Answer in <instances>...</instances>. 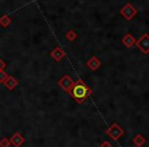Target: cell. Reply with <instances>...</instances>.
Returning <instances> with one entry per match:
<instances>
[{
	"mask_svg": "<svg viewBox=\"0 0 149 147\" xmlns=\"http://www.w3.org/2000/svg\"><path fill=\"white\" fill-rule=\"evenodd\" d=\"M137 8L135 6H133L131 3H127L124 7L120 10V13L127 20V21H131L135 15H137Z\"/></svg>",
	"mask_w": 149,
	"mask_h": 147,
	"instance_id": "4",
	"label": "cell"
},
{
	"mask_svg": "<svg viewBox=\"0 0 149 147\" xmlns=\"http://www.w3.org/2000/svg\"><path fill=\"white\" fill-rule=\"evenodd\" d=\"M122 42H123V44L126 46V47L130 48V47H132L135 43H136V40H135V38L133 37L131 34H127V35L123 38Z\"/></svg>",
	"mask_w": 149,
	"mask_h": 147,
	"instance_id": "8",
	"label": "cell"
},
{
	"mask_svg": "<svg viewBox=\"0 0 149 147\" xmlns=\"http://www.w3.org/2000/svg\"><path fill=\"white\" fill-rule=\"evenodd\" d=\"M6 85L8 86V87L10 88V89H13V88L15 87V85H17V81H15V79H13V78H10V79H9L8 83H6Z\"/></svg>",
	"mask_w": 149,
	"mask_h": 147,
	"instance_id": "12",
	"label": "cell"
},
{
	"mask_svg": "<svg viewBox=\"0 0 149 147\" xmlns=\"http://www.w3.org/2000/svg\"><path fill=\"white\" fill-rule=\"evenodd\" d=\"M74 80H72L70 76L64 75V76H62L61 79L58 81V86H59L64 92L70 93V89H72V87L74 86Z\"/></svg>",
	"mask_w": 149,
	"mask_h": 147,
	"instance_id": "5",
	"label": "cell"
},
{
	"mask_svg": "<svg viewBox=\"0 0 149 147\" xmlns=\"http://www.w3.org/2000/svg\"><path fill=\"white\" fill-rule=\"evenodd\" d=\"M11 142H13V144L15 145V147H19V145L24 142V138L19 134V133H17V134L11 138Z\"/></svg>",
	"mask_w": 149,
	"mask_h": 147,
	"instance_id": "10",
	"label": "cell"
},
{
	"mask_svg": "<svg viewBox=\"0 0 149 147\" xmlns=\"http://www.w3.org/2000/svg\"><path fill=\"white\" fill-rule=\"evenodd\" d=\"M100 147H112L111 143H109L108 141H104L100 144Z\"/></svg>",
	"mask_w": 149,
	"mask_h": 147,
	"instance_id": "13",
	"label": "cell"
},
{
	"mask_svg": "<svg viewBox=\"0 0 149 147\" xmlns=\"http://www.w3.org/2000/svg\"><path fill=\"white\" fill-rule=\"evenodd\" d=\"M105 133L110 139H112L113 141H116L118 139H120V137L124 135L125 131H124V129L118 126L116 123H113V124L105 131Z\"/></svg>",
	"mask_w": 149,
	"mask_h": 147,
	"instance_id": "2",
	"label": "cell"
},
{
	"mask_svg": "<svg viewBox=\"0 0 149 147\" xmlns=\"http://www.w3.org/2000/svg\"><path fill=\"white\" fill-rule=\"evenodd\" d=\"M70 94L77 103H83L88 97L92 94V89L82 80L74 82V86L70 91Z\"/></svg>",
	"mask_w": 149,
	"mask_h": 147,
	"instance_id": "1",
	"label": "cell"
},
{
	"mask_svg": "<svg viewBox=\"0 0 149 147\" xmlns=\"http://www.w3.org/2000/svg\"><path fill=\"white\" fill-rule=\"evenodd\" d=\"M136 46L142 51V53H149V35L147 33L143 34L140 38L136 41Z\"/></svg>",
	"mask_w": 149,
	"mask_h": 147,
	"instance_id": "3",
	"label": "cell"
},
{
	"mask_svg": "<svg viewBox=\"0 0 149 147\" xmlns=\"http://www.w3.org/2000/svg\"><path fill=\"white\" fill-rule=\"evenodd\" d=\"M50 55L52 56V58H53L54 60H56V61H60L62 58L65 57V52H64L63 49H61V48L57 46V47L54 48L53 51H51Z\"/></svg>",
	"mask_w": 149,
	"mask_h": 147,
	"instance_id": "7",
	"label": "cell"
},
{
	"mask_svg": "<svg viewBox=\"0 0 149 147\" xmlns=\"http://www.w3.org/2000/svg\"><path fill=\"white\" fill-rule=\"evenodd\" d=\"M133 143H134L137 147H142L143 145L146 143V139H145L144 136H142L141 134H138L134 137V139H133Z\"/></svg>",
	"mask_w": 149,
	"mask_h": 147,
	"instance_id": "9",
	"label": "cell"
},
{
	"mask_svg": "<svg viewBox=\"0 0 149 147\" xmlns=\"http://www.w3.org/2000/svg\"><path fill=\"white\" fill-rule=\"evenodd\" d=\"M86 65H87V68H90L91 70H96L100 68L101 61H100V59L97 57V56H92L91 58H89V59L87 60Z\"/></svg>",
	"mask_w": 149,
	"mask_h": 147,
	"instance_id": "6",
	"label": "cell"
},
{
	"mask_svg": "<svg viewBox=\"0 0 149 147\" xmlns=\"http://www.w3.org/2000/svg\"><path fill=\"white\" fill-rule=\"evenodd\" d=\"M78 37V34L76 33V31L74 30H70V31H68L65 33V38L66 40H68V41L72 42L74 41V39Z\"/></svg>",
	"mask_w": 149,
	"mask_h": 147,
	"instance_id": "11",
	"label": "cell"
}]
</instances>
